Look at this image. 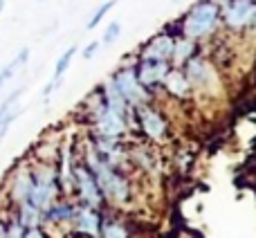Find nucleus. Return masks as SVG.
I'll return each instance as SVG.
<instances>
[{
    "label": "nucleus",
    "mask_w": 256,
    "mask_h": 238,
    "mask_svg": "<svg viewBox=\"0 0 256 238\" xmlns=\"http://www.w3.org/2000/svg\"><path fill=\"white\" fill-rule=\"evenodd\" d=\"M2 9H4V0H0V14H2Z\"/></svg>",
    "instance_id": "27"
},
{
    "label": "nucleus",
    "mask_w": 256,
    "mask_h": 238,
    "mask_svg": "<svg viewBox=\"0 0 256 238\" xmlns=\"http://www.w3.org/2000/svg\"><path fill=\"white\" fill-rule=\"evenodd\" d=\"M112 81H115V86L120 88L122 97H124L132 108L142 106V104H148L150 92L140 84V79H137V74H135V68H122L117 74H112Z\"/></svg>",
    "instance_id": "2"
},
{
    "label": "nucleus",
    "mask_w": 256,
    "mask_h": 238,
    "mask_svg": "<svg viewBox=\"0 0 256 238\" xmlns=\"http://www.w3.org/2000/svg\"><path fill=\"white\" fill-rule=\"evenodd\" d=\"M79 227L88 234H97L99 232V218L92 209H81L79 212Z\"/></svg>",
    "instance_id": "13"
},
{
    "label": "nucleus",
    "mask_w": 256,
    "mask_h": 238,
    "mask_svg": "<svg viewBox=\"0 0 256 238\" xmlns=\"http://www.w3.org/2000/svg\"><path fill=\"white\" fill-rule=\"evenodd\" d=\"M218 20H220V7L214 4L212 0H200L186 12L184 20H182V36L191 40L204 38L216 30Z\"/></svg>",
    "instance_id": "1"
},
{
    "label": "nucleus",
    "mask_w": 256,
    "mask_h": 238,
    "mask_svg": "<svg viewBox=\"0 0 256 238\" xmlns=\"http://www.w3.org/2000/svg\"><path fill=\"white\" fill-rule=\"evenodd\" d=\"M7 236L9 238H22V236H25V234H22V225H20V222H14V225L9 227Z\"/></svg>",
    "instance_id": "23"
},
{
    "label": "nucleus",
    "mask_w": 256,
    "mask_h": 238,
    "mask_svg": "<svg viewBox=\"0 0 256 238\" xmlns=\"http://www.w3.org/2000/svg\"><path fill=\"white\" fill-rule=\"evenodd\" d=\"M27 58H30V50L25 48V50H20V54H18V56L14 58L12 63H7V66H4L2 70H0V88H2V86L7 84V81L12 79L14 74H16V70H18V68H20V66H25V63H27Z\"/></svg>",
    "instance_id": "11"
},
{
    "label": "nucleus",
    "mask_w": 256,
    "mask_h": 238,
    "mask_svg": "<svg viewBox=\"0 0 256 238\" xmlns=\"http://www.w3.org/2000/svg\"><path fill=\"white\" fill-rule=\"evenodd\" d=\"M2 232H4V227H2V225H0V234H2Z\"/></svg>",
    "instance_id": "29"
},
{
    "label": "nucleus",
    "mask_w": 256,
    "mask_h": 238,
    "mask_svg": "<svg viewBox=\"0 0 256 238\" xmlns=\"http://www.w3.org/2000/svg\"><path fill=\"white\" fill-rule=\"evenodd\" d=\"M52 220H61V218H72V209L68 207V204H63V207H56V209H52V212L48 214Z\"/></svg>",
    "instance_id": "20"
},
{
    "label": "nucleus",
    "mask_w": 256,
    "mask_h": 238,
    "mask_svg": "<svg viewBox=\"0 0 256 238\" xmlns=\"http://www.w3.org/2000/svg\"><path fill=\"white\" fill-rule=\"evenodd\" d=\"M212 2H214V4H218V7L222 9V7H227V4H230L232 0H212Z\"/></svg>",
    "instance_id": "26"
},
{
    "label": "nucleus",
    "mask_w": 256,
    "mask_h": 238,
    "mask_svg": "<svg viewBox=\"0 0 256 238\" xmlns=\"http://www.w3.org/2000/svg\"><path fill=\"white\" fill-rule=\"evenodd\" d=\"M20 92H22V90H16V92H14L9 99H4V104L0 106V126H2L4 122H12V119H14V115H9V108H12V104L16 102L18 97H20Z\"/></svg>",
    "instance_id": "17"
},
{
    "label": "nucleus",
    "mask_w": 256,
    "mask_h": 238,
    "mask_svg": "<svg viewBox=\"0 0 256 238\" xmlns=\"http://www.w3.org/2000/svg\"><path fill=\"white\" fill-rule=\"evenodd\" d=\"M32 186H34V180H32L30 176H25V173H20V176L16 178L14 196H16L18 200H22V202H27V200H30V194H32Z\"/></svg>",
    "instance_id": "14"
},
{
    "label": "nucleus",
    "mask_w": 256,
    "mask_h": 238,
    "mask_svg": "<svg viewBox=\"0 0 256 238\" xmlns=\"http://www.w3.org/2000/svg\"><path fill=\"white\" fill-rule=\"evenodd\" d=\"M194 50H196V43H194V40L186 38V36H182V38H178L176 43H173L171 61L178 63V66H182V63H186L191 56H194Z\"/></svg>",
    "instance_id": "10"
},
{
    "label": "nucleus",
    "mask_w": 256,
    "mask_h": 238,
    "mask_svg": "<svg viewBox=\"0 0 256 238\" xmlns=\"http://www.w3.org/2000/svg\"><path fill=\"white\" fill-rule=\"evenodd\" d=\"M52 196H54L52 178H50V171H43L34 180V186H32V194L27 202H32L36 209H48L50 202H52Z\"/></svg>",
    "instance_id": "7"
},
{
    "label": "nucleus",
    "mask_w": 256,
    "mask_h": 238,
    "mask_svg": "<svg viewBox=\"0 0 256 238\" xmlns=\"http://www.w3.org/2000/svg\"><path fill=\"white\" fill-rule=\"evenodd\" d=\"M115 2H117V0H106V2L99 4V7L94 9V14L90 16V20H88V30H94V27H97L99 22H102L104 18H106V14L110 12L112 7H115Z\"/></svg>",
    "instance_id": "16"
},
{
    "label": "nucleus",
    "mask_w": 256,
    "mask_h": 238,
    "mask_svg": "<svg viewBox=\"0 0 256 238\" xmlns=\"http://www.w3.org/2000/svg\"><path fill=\"white\" fill-rule=\"evenodd\" d=\"M22 238H43V234H40L38 230H36V227H32V230H27L25 232V236Z\"/></svg>",
    "instance_id": "25"
},
{
    "label": "nucleus",
    "mask_w": 256,
    "mask_h": 238,
    "mask_svg": "<svg viewBox=\"0 0 256 238\" xmlns=\"http://www.w3.org/2000/svg\"><path fill=\"white\" fill-rule=\"evenodd\" d=\"M104 234H106V238H128L122 225H108Z\"/></svg>",
    "instance_id": "21"
},
{
    "label": "nucleus",
    "mask_w": 256,
    "mask_h": 238,
    "mask_svg": "<svg viewBox=\"0 0 256 238\" xmlns=\"http://www.w3.org/2000/svg\"><path fill=\"white\" fill-rule=\"evenodd\" d=\"M168 70H171L168 61H153V58H142L140 66L135 68V74H137V79H140V84L150 92L155 86L162 84Z\"/></svg>",
    "instance_id": "3"
},
{
    "label": "nucleus",
    "mask_w": 256,
    "mask_h": 238,
    "mask_svg": "<svg viewBox=\"0 0 256 238\" xmlns=\"http://www.w3.org/2000/svg\"><path fill=\"white\" fill-rule=\"evenodd\" d=\"M0 238H9V236H7V232H2V234H0Z\"/></svg>",
    "instance_id": "28"
},
{
    "label": "nucleus",
    "mask_w": 256,
    "mask_h": 238,
    "mask_svg": "<svg viewBox=\"0 0 256 238\" xmlns=\"http://www.w3.org/2000/svg\"><path fill=\"white\" fill-rule=\"evenodd\" d=\"M72 173H74L76 182H79V186H81V196H84V200H88L90 204H99L102 194H99V184H97V180H94L92 171H90L88 166H76Z\"/></svg>",
    "instance_id": "8"
},
{
    "label": "nucleus",
    "mask_w": 256,
    "mask_h": 238,
    "mask_svg": "<svg viewBox=\"0 0 256 238\" xmlns=\"http://www.w3.org/2000/svg\"><path fill=\"white\" fill-rule=\"evenodd\" d=\"M61 180L66 186H70L72 182V166H70V148L66 146V150H63V168H61Z\"/></svg>",
    "instance_id": "19"
},
{
    "label": "nucleus",
    "mask_w": 256,
    "mask_h": 238,
    "mask_svg": "<svg viewBox=\"0 0 256 238\" xmlns=\"http://www.w3.org/2000/svg\"><path fill=\"white\" fill-rule=\"evenodd\" d=\"M254 4H256V0H232L227 7L220 9V18L232 30H243V27H248Z\"/></svg>",
    "instance_id": "4"
},
{
    "label": "nucleus",
    "mask_w": 256,
    "mask_h": 238,
    "mask_svg": "<svg viewBox=\"0 0 256 238\" xmlns=\"http://www.w3.org/2000/svg\"><path fill=\"white\" fill-rule=\"evenodd\" d=\"M97 52H99V40H92V43H88L84 48V58H92Z\"/></svg>",
    "instance_id": "22"
},
{
    "label": "nucleus",
    "mask_w": 256,
    "mask_h": 238,
    "mask_svg": "<svg viewBox=\"0 0 256 238\" xmlns=\"http://www.w3.org/2000/svg\"><path fill=\"white\" fill-rule=\"evenodd\" d=\"M173 38L171 34H158L155 38H150L142 50V58H153V61H171L173 54Z\"/></svg>",
    "instance_id": "6"
},
{
    "label": "nucleus",
    "mask_w": 256,
    "mask_h": 238,
    "mask_svg": "<svg viewBox=\"0 0 256 238\" xmlns=\"http://www.w3.org/2000/svg\"><path fill=\"white\" fill-rule=\"evenodd\" d=\"M120 34H122V25L117 20H112L110 25L106 27V32H104V38H102V43H106V45H110V43H115L117 38H120Z\"/></svg>",
    "instance_id": "18"
},
{
    "label": "nucleus",
    "mask_w": 256,
    "mask_h": 238,
    "mask_svg": "<svg viewBox=\"0 0 256 238\" xmlns=\"http://www.w3.org/2000/svg\"><path fill=\"white\" fill-rule=\"evenodd\" d=\"M20 225H22V227H27V230H32V227L38 225V209H36L32 202H25V204H22Z\"/></svg>",
    "instance_id": "15"
},
{
    "label": "nucleus",
    "mask_w": 256,
    "mask_h": 238,
    "mask_svg": "<svg viewBox=\"0 0 256 238\" xmlns=\"http://www.w3.org/2000/svg\"><path fill=\"white\" fill-rule=\"evenodd\" d=\"M248 30L256 32V4H254V9H252V16H250V20H248Z\"/></svg>",
    "instance_id": "24"
},
{
    "label": "nucleus",
    "mask_w": 256,
    "mask_h": 238,
    "mask_svg": "<svg viewBox=\"0 0 256 238\" xmlns=\"http://www.w3.org/2000/svg\"><path fill=\"white\" fill-rule=\"evenodd\" d=\"M162 84L173 97H186L191 90V84H189V79H186L184 70H168Z\"/></svg>",
    "instance_id": "9"
},
{
    "label": "nucleus",
    "mask_w": 256,
    "mask_h": 238,
    "mask_svg": "<svg viewBox=\"0 0 256 238\" xmlns=\"http://www.w3.org/2000/svg\"><path fill=\"white\" fill-rule=\"evenodd\" d=\"M135 112L140 117V126L150 140H162L164 132H166V122L160 115L158 110H153L150 106L142 104V106H135Z\"/></svg>",
    "instance_id": "5"
},
{
    "label": "nucleus",
    "mask_w": 256,
    "mask_h": 238,
    "mask_svg": "<svg viewBox=\"0 0 256 238\" xmlns=\"http://www.w3.org/2000/svg\"><path fill=\"white\" fill-rule=\"evenodd\" d=\"M74 54H76V48L72 45V48H68L66 52L58 56V61H56V68H54V79H52V84L56 86L58 81H61V76L68 72V68H70V63H72V58H74Z\"/></svg>",
    "instance_id": "12"
}]
</instances>
